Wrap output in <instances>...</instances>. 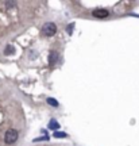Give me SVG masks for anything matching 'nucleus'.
<instances>
[{"label":"nucleus","instance_id":"obj_1","mask_svg":"<svg viewBox=\"0 0 139 146\" xmlns=\"http://www.w3.org/2000/svg\"><path fill=\"white\" fill-rule=\"evenodd\" d=\"M41 31L45 36H53L57 31V26L54 23H52V22H47V23H45V25L42 26Z\"/></svg>","mask_w":139,"mask_h":146},{"label":"nucleus","instance_id":"obj_2","mask_svg":"<svg viewBox=\"0 0 139 146\" xmlns=\"http://www.w3.org/2000/svg\"><path fill=\"white\" fill-rule=\"evenodd\" d=\"M18 137H19V134H18V131L14 130V129H10V130L5 131V135H4V141L5 143H14V142L18 141Z\"/></svg>","mask_w":139,"mask_h":146},{"label":"nucleus","instance_id":"obj_3","mask_svg":"<svg viewBox=\"0 0 139 146\" xmlns=\"http://www.w3.org/2000/svg\"><path fill=\"white\" fill-rule=\"evenodd\" d=\"M93 16H96V18H105V16H108V11L103 10V8L95 10L93 11Z\"/></svg>","mask_w":139,"mask_h":146},{"label":"nucleus","instance_id":"obj_4","mask_svg":"<svg viewBox=\"0 0 139 146\" xmlns=\"http://www.w3.org/2000/svg\"><path fill=\"white\" fill-rule=\"evenodd\" d=\"M57 60H58V53L57 52H50V54H49V64L50 65H53V64L57 62Z\"/></svg>","mask_w":139,"mask_h":146},{"label":"nucleus","instance_id":"obj_5","mask_svg":"<svg viewBox=\"0 0 139 146\" xmlns=\"http://www.w3.org/2000/svg\"><path fill=\"white\" fill-rule=\"evenodd\" d=\"M49 127H50V129H53V130H57V129H60V126H58V123H57L56 120H52V122L49 123Z\"/></svg>","mask_w":139,"mask_h":146},{"label":"nucleus","instance_id":"obj_6","mask_svg":"<svg viewBox=\"0 0 139 146\" xmlns=\"http://www.w3.org/2000/svg\"><path fill=\"white\" fill-rule=\"evenodd\" d=\"M47 103H49V104H52V106H54V107H57V106H58V102H57V100H54V99H47Z\"/></svg>","mask_w":139,"mask_h":146},{"label":"nucleus","instance_id":"obj_7","mask_svg":"<svg viewBox=\"0 0 139 146\" xmlns=\"http://www.w3.org/2000/svg\"><path fill=\"white\" fill-rule=\"evenodd\" d=\"M14 53V47L12 46H7L5 47V54H12Z\"/></svg>","mask_w":139,"mask_h":146},{"label":"nucleus","instance_id":"obj_8","mask_svg":"<svg viewBox=\"0 0 139 146\" xmlns=\"http://www.w3.org/2000/svg\"><path fill=\"white\" fill-rule=\"evenodd\" d=\"M54 137H65V134H64V133H56Z\"/></svg>","mask_w":139,"mask_h":146}]
</instances>
